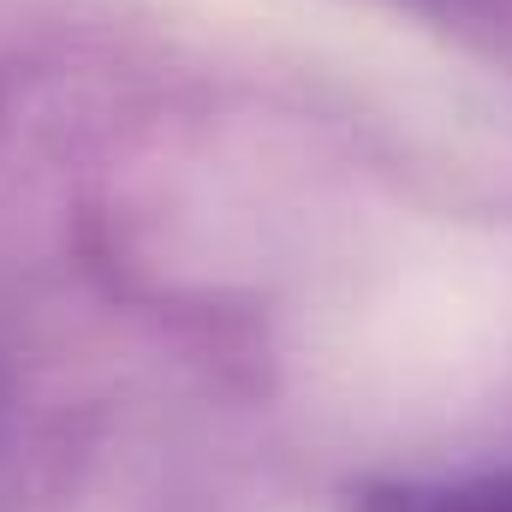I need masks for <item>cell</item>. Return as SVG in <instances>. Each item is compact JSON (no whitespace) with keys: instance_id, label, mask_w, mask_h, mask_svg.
Listing matches in <instances>:
<instances>
[{"instance_id":"obj_1","label":"cell","mask_w":512,"mask_h":512,"mask_svg":"<svg viewBox=\"0 0 512 512\" xmlns=\"http://www.w3.org/2000/svg\"><path fill=\"white\" fill-rule=\"evenodd\" d=\"M346 512H512V465L435 471V477H364Z\"/></svg>"}]
</instances>
